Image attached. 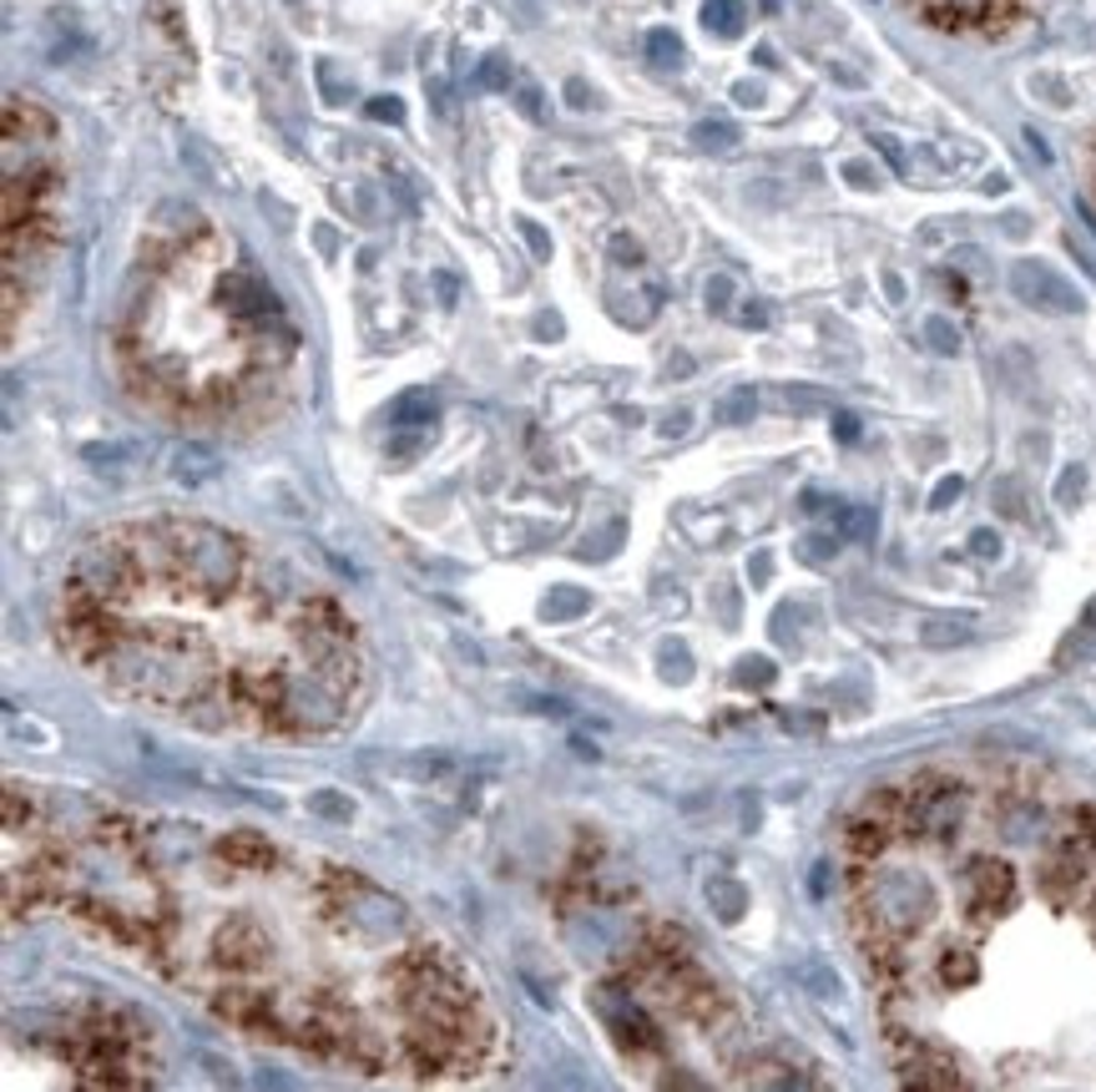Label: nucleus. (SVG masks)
I'll list each match as a JSON object with an SVG mask.
<instances>
[{"mask_svg": "<svg viewBox=\"0 0 1096 1092\" xmlns=\"http://www.w3.org/2000/svg\"><path fill=\"white\" fill-rule=\"evenodd\" d=\"M62 622L117 693L202 728L324 733L359 698L354 622L253 541L198 521L87 541Z\"/></svg>", "mask_w": 1096, "mask_h": 1092, "instance_id": "obj_1", "label": "nucleus"}, {"mask_svg": "<svg viewBox=\"0 0 1096 1092\" xmlns=\"http://www.w3.org/2000/svg\"><path fill=\"white\" fill-rule=\"evenodd\" d=\"M177 324H192V340L137 379L177 405H228L294 360V329L268 278L233 239L202 223L142 258V284L126 309V329Z\"/></svg>", "mask_w": 1096, "mask_h": 1092, "instance_id": "obj_2", "label": "nucleus"}, {"mask_svg": "<svg viewBox=\"0 0 1096 1092\" xmlns=\"http://www.w3.org/2000/svg\"><path fill=\"white\" fill-rule=\"evenodd\" d=\"M1016 294H1021L1026 304H1041V309H1061V315H1072L1076 309V294L1061 284L1056 274H1047L1041 264H1016Z\"/></svg>", "mask_w": 1096, "mask_h": 1092, "instance_id": "obj_3", "label": "nucleus"}, {"mask_svg": "<svg viewBox=\"0 0 1096 1092\" xmlns=\"http://www.w3.org/2000/svg\"><path fill=\"white\" fill-rule=\"evenodd\" d=\"M708 901H712V911H718V920H738L748 911V891L738 885V880H712Z\"/></svg>", "mask_w": 1096, "mask_h": 1092, "instance_id": "obj_4", "label": "nucleus"}, {"mask_svg": "<svg viewBox=\"0 0 1096 1092\" xmlns=\"http://www.w3.org/2000/svg\"><path fill=\"white\" fill-rule=\"evenodd\" d=\"M586 607H591V597H586L582 587H556L541 603V617H551V622H566V617H582Z\"/></svg>", "mask_w": 1096, "mask_h": 1092, "instance_id": "obj_5", "label": "nucleus"}, {"mask_svg": "<svg viewBox=\"0 0 1096 1092\" xmlns=\"http://www.w3.org/2000/svg\"><path fill=\"white\" fill-rule=\"evenodd\" d=\"M389 420H395L399 430H410V426H430L435 420V405H430V395H405V400L389 410Z\"/></svg>", "mask_w": 1096, "mask_h": 1092, "instance_id": "obj_6", "label": "nucleus"}, {"mask_svg": "<svg viewBox=\"0 0 1096 1092\" xmlns=\"http://www.w3.org/2000/svg\"><path fill=\"white\" fill-rule=\"evenodd\" d=\"M996 511L1010 516V521H1031V511H1026V490H1021V481L1016 476L996 481Z\"/></svg>", "mask_w": 1096, "mask_h": 1092, "instance_id": "obj_7", "label": "nucleus"}, {"mask_svg": "<svg viewBox=\"0 0 1096 1092\" xmlns=\"http://www.w3.org/2000/svg\"><path fill=\"white\" fill-rule=\"evenodd\" d=\"M753 410H759V395L743 385V389H733V395L718 405V420H723V426H748V420H753Z\"/></svg>", "mask_w": 1096, "mask_h": 1092, "instance_id": "obj_8", "label": "nucleus"}, {"mask_svg": "<svg viewBox=\"0 0 1096 1092\" xmlns=\"http://www.w3.org/2000/svg\"><path fill=\"white\" fill-rule=\"evenodd\" d=\"M708 25H712V31H723V36H733L738 25H743V15H738V0H712V5H708Z\"/></svg>", "mask_w": 1096, "mask_h": 1092, "instance_id": "obj_9", "label": "nucleus"}, {"mask_svg": "<svg viewBox=\"0 0 1096 1092\" xmlns=\"http://www.w3.org/2000/svg\"><path fill=\"white\" fill-rule=\"evenodd\" d=\"M834 552H839V537H804V541H798V556H804V562H813V566H823Z\"/></svg>", "mask_w": 1096, "mask_h": 1092, "instance_id": "obj_10", "label": "nucleus"}, {"mask_svg": "<svg viewBox=\"0 0 1096 1092\" xmlns=\"http://www.w3.org/2000/svg\"><path fill=\"white\" fill-rule=\"evenodd\" d=\"M784 405H788V410H798V415L829 410V400H823V395H813V389H784Z\"/></svg>", "mask_w": 1096, "mask_h": 1092, "instance_id": "obj_11", "label": "nucleus"}, {"mask_svg": "<svg viewBox=\"0 0 1096 1092\" xmlns=\"http://www.w3.org/2000/svg\"><path fill=\"white\" fill-rule=\"evenodd\" d=\"M925 334H930V340H934V350H940V354H955V329H950L945 324V319H930V324H925Z\"/></svg>", "mask_w": 1096, "mask_h": 1092, "instance_id": "obj_12", "label": "nucleus"}, {"mask_svg": "<svg viewBox=\"0 0 1096 1092\" xmlns=\"http://www.w3.org/2000/svg\"><path fill=\"white\" fill-rule=\"evenodd\" d=\"M960 490H965V481H960V476H945V481H940V486H934V496H930V506H934V511H945V506H950V501H955Z\"/></svg>", "mask_w": 1096, "mask_h": 1092, "instance_id": "obj_13", "label": "nucleus"}, {"mask_svg": "<svg viewBox=\"0 0 1096 1092\" xmlns=\"http://www.w3.org/2000/svg\"><path fill=\"white\" fill-rule=\"evenodd\" d=\"M768 679H773L768 658H743V673H738V683H768Z\"/></svg>", "mask_w": 1096, "mask_h": 1092, "instance_id": "obj_14", "label": "nucleus"}, {"mask_svg": "<svg viewBox=\"0 0 1096 1092\" xmlns=\"http://www.w3.org/2000/svg\"><path fill=\"white\" fill-rule=\"evenodd\" d=\"M309 809H319V815H334V819H350V815H354L350 804H344V799H334V794H313V799H309Z\"/></svg>", "mask_w": 1096, "mask_h": 1092, "instance_id": "obj_15", "label": "nucleus"}, {"mask_svg": "<svg viewBox=\"0 0 1096 1092\" xmlns=\"http://www.w3.org/2000/svg\"><path fill=\"white\" fill-rule=\"evenodd\" d=\"M1082 481H1086V471H1082V465H1072V471H1066V476H1061L1056 496H1061V501H1066V506H1072L1076 496H1082Z\"/></svg>", "mask_w": 1096, "mask_h": 1092, "instance_id": "obj_16", "label": "nucleus"}, {"mask_svg": "<svg viewBox=\"0 0 1096 1092\" xmlns=\"http://www.w3.org/2000/svg\"><path fill=\"white\" fill-rule=\"evenodd\" d=\"M971 547H975V556H996V552H1000V541L990 537V531H975Z\"/></svg>", "mask_w": 1096, "mask_h": 1092, "instance_id": "obj_17", "label": "nucleus"}, {"mask_svg": "<svg viewBox=\"0 0 1096 1092\" xmlns=\"http://www.w3.org/2000/svg\"><path fill=\"white\" fill-rule=\"evenodd\" d=\"M652 56H662V62H667V56H677V36L657 31V36H652Z\"/></svg>", "mask_w": 1096, "mask_h": 1092, "instance_id": "obj_18", "label": "nucleus"}, {"mask_svg": "<svg viewBox=\"0 0 1096 1092\" xmlns=\"http://www.w3.org/2000/svg\"><path fill=\"white\" fill-rule=\"evenodd\" d=\"M834 435H839V440H860V420H854V415H839V420H834Z\"/></svg>", "mask_w": 1096, "mask_h": 1092, "instance_id": "obj_19", "label": "nucleus"}]
</instances>
